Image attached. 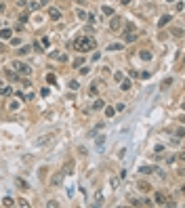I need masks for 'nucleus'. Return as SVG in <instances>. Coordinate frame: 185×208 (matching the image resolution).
I'll return each mask as SVG.
<instances>
[{"label":"nucleus","mask_w":185,"mask_h":208,"mask_svg":"<svg viewBox=\"0 0 185 208\" xmlns=\"http://www.w3.org/2000/svg\"><path fill=\"white\" fill-rule=\"evenodd\" d=\"M74 46H76L78 53H88V51H92L97 46V42H95V38H92V36H84V38H78L74 42Z\"/></svg>","instance_id":"f257e3e1"},{"label":"nucleus","mask_w":185,"mask_h":208,"mask_svg":"<svg viewBox=\"0 0 185 208\" xmlns=\"http://www.w3.org/2000/svg\"><path fill=\"white\" fill-rule=\"evenodd\" d=\"M13 65H15L17 72H19V74H23V76H30V74H32V67H30L28 63H23V61H15Z\"/></svg>","instance_id":"f03ea898"},{"label":"nucleus","mask_w":185,"mask_h":208,"mask_svg":"<svg viewBox=\"0 0 185 208\" xmlns=\"http://www.w3.org/2000/svg\"><path fill=\"white\" fill-rule=\"evenodd\" d=\"M53 137H55V132H46V135H42V137L36 139L34 145H36V147H42V145H46L49 141H53Z\"/></svg>","instance_id":"7ed1b4c3"},{"label":"nucleus","mask_w":185,"mask_h":208,"mask_svg":"<svg viewBox=\"0 0 185 208\" xmlns=\"http://www.w3.org/2000/svg\"><path fill=\"white\" fill-rule=\"evenodd\" d=\"M154 202H156V204H166V196L162 193V191H156V193H154Z\"/></svg>","instance_id":"20e7f679"},{"label":"nucleus","mask_w":185,"mask_h":208,"mask_svg":"<svg viewBox=\"0 0 185 208\" xmlns=\"http://www.w3.org/2000/svg\"><path fill=\"white\" fill-rule=\"evenodd\" d=\"M49 17H51L53 21H59V19H61V13H59V9H53V7H51V9H49Z\"/></svg>","instance_id":"39448f33"},{"label":"nucleus","mask_w":185,"mask_h":208,"mask_svg":"<svg viewBox=\"0 0 185 208\" xmlns=\"http://www.w3.org/2000/svg\"><path fill=\"white\" fill-rule=\"evenodd\" d=\"M61 181H63V172H55V175H53V179H51V183H53V185H61Z\"/></svg>","instance_id":"423d86ee"},{"label":"nucleus","mask_w":185,"mask_h":208,"mask_svg":"<svg viewBox=\"0 0 185 208\" xmlns=\"http://www.w3.org/2000/svg\"><path fill=\"white\" fill-rule=\"evenodd\" d=\"M120 23H122V19H120V17H114V19H111V23H109V28H111V30H118V28H120Z\"/></svg>","instance_id":"0eeeda50"},{"label":"nucleus","mask_w":185,"mask_h":208,"mask_svg":"<svg viewBox=\"0 0 185 208\" xmlns=\"http://www.w3.org/2000/svg\"><path fill=\"white\" fill-rule=\"evenodd\" d=\"M168 21H170V15H162V17H160V21H158V28H164Z\"/></svg>","instance_id":"6e6552de"},{"label":"nucleus","mask_w":185,"mask_h":208,"mask_svg":"<svg viewBox=\"0 0 185 208\" xmlns=\"http://www.w3.org/2000/svg\"><path fill=\"white\" fill-rule=\"evenodd\" d=\"M103 143H105V135L95 137V145H97V147H103Z\"/></svg>","instance_id":"1a4fd4ad"},{"label":"nucleus","mask_w":185,"mask_h":208,"mask_svg":"<svg viewBox=\"0 0 185 208\" xmlns=\"http://www.w3.org/2000/svg\"><path fill=\"white\" fill-rule=\"evenodd\" d=\"M13 30H0V40H9Z\"/></svg>","instance_id":"9d476101"},{"label":"nucleus","mask_w":185,"mask_h":208,"mask_svg":"<svg viewBox=\"0 0 185 208\" xmlns=\"http://www.w3.org/2000/svg\"><path fill=\"white\" fill-rule=\"evenodd\" d=\"M103 107H105V101L103 99H97L95 103H92V109H103Z\"/></svg>","instance_id":"9b49d317"},{"label":"nucleus","mask_w":185,"mask_h":208,"mask_svg":"<svg viewBox=\"0 0 185 208\" xmlns=\"http://www.w3.org/2000/svg\"><path fill=\"white\" fill-rule=\"evenodd\" d=\"M124 40H126V42H133V40H137V36L133 34V30H128V32L124 34Z\"/></svg>","instance_id":"f8f14e48"},{"label":"nucleus","mask_w":185,"mask_h":208,"mask_svg":"<svg viewBox=\"0 0 185 208\" xmlns=\"http://www.w3.org/2000/svg\"><path fill=\"white\" fill-rule=\"evenodd\" d=\"M114 113H116L114 107H105V116H107V118H114Z\"/></svg>","instance_id":"ddd939ff"},{"label":"nucleus","mask_w":185,"mask_h":208,"mask_svg":"<svg viewBox=\"0 0 185 208\" xmlns=\"http://www.w3.org/2000/svg\"><path fill=\"white\" fill-rule=\"evenodd\" d=\"M141 59L149 61V59H151V53H149V51H141Z\"/></svg>","instance_id":"4468645a"},{"label":"nucleus","mask_w":185,"mask_h":208,"mask_svg":"<svg viewBox=\"0 0 185 208\" xmlns=\"http://www.w3.org/2000/svg\"><path fill=\"white\" fill-rule=\"evenodd\" d=\"M2 202H4V206H13V204H15V200H13V198H9V196H7Z\"/></svg>","instance_id":"2eb2a0df"},{"label":"nucleus","mask_w":185,"mask_h":208,"mask_svg":"<svg viewBox=\"0 0 185 208\" xmlns=\"http://www.w3.org/2000/svg\"><path fill=\"white\" fill-rule=\"evenodd\" d=\"M2 95H4V97H11V95H13V88H9V86L2 88Z\"/></svg>","instance_id":"dca6fc26"},{"label":"nucleus","mask_w":185,"mask_h":208,"mask_svg":"<svg viewBox=\"0 0 185 208\" xmlns=\"http://www.w3.org/2000/svg\"><path fill=\"white\" fill-rule=\"evenodd\" d=\"M103 15H114V9L111 7H103Z\"/></svg>","instance_id":"f3484780"},{"label":"nucleus","mask_w":185,"mask_h":208,"mask_svg":"<svg viewBox=\"0 0 185 208\" xmlns=\"http://www.w3.org/2000/svg\"><path fill=\"white\" fill-rule=\"evenodd\" d=\"M122 44H109V51H120Z\"/></svg>","instance_id":"a211bd4d"},{"label":"nucleus","mask_w":185,"mask_h":208,"mask_svg":"<svg viewBox=\"0 0 185 208\" xmlns=\"http://www.w3.org/2000/svg\"><path fill=\"white\" fill-rule=\"evenodd\" d=\"M30 53V46H23V49H19V55H28Z\"/></svg>","instance_id":"6ab92c4d"},{"label":"nucleus","mask_w":185,"mask_h":208,"mask_svg":"<svg viewBox=\"0 0 185 208\" xmlns=\"http://www.w3.org/2000/svg\"><path fill=\"white\" fill-rule=\"evenodd\" d=\"M46 82H49V84H55V76L49 74V76H46Z\"/></svg>","instance_id":"aec40b11"},{"label":"nucleus","mask_w":185,"mask_h":208,"mask_svg":"<svg viewBox=\"0 0 185 208\" xmlns=\"http://www.w3.org/2000/svg\"><path fill=\"white\" fill-rule=\"evenodd\" d=\"M154 151H156V153H162V151H164V145H156Z\"/></svg>","instance_id":"412c9836"},{"label":"nucleus","mask_w":185,"mask_h":208,"mask_svg":"<svg viewBox=\"0 0 185 208\" xmlns=\"http://www.w3.org/2000/svg\"><path fill=\"white\" fill-rule=\"evenodd\" d=\"M128 88H130V82L124 80V82H122V90H128Z\"/></svg>","instance_id":"4be33fe9"},{"label":"nucleus","mask_w":185,"mask_h":208,"mask_svg":"<svg viewBox=\"0 0 185 208\" xmlns=\"http://www.w3.org/2000/svg\"><path fill=\"white\" fill-rule=\"evenodd\" d=\"M30 7H32L34 11H38V9H40V2H30Z\"/></svg>","instance_id":"5701e85b"},{"label":"nucleus","mask_w":185,"mask_h":208,"mask_svg":"<svg viewBox=\"0 0 185 208\" xmlns=\"http://www.w3.org/2000/svg\"><path fill=\"white\" fill-rule=\"evenodd\" d=\"M82 63H84V59H76V61H74V67H80Z\"/></svg>","instance_id":"b1692460"},{"label":"nucleus","mask_w":185,"mask_h":208,"mask_svg":"<svg viewBox=\"0 0 185 208\" xmlns=\"http://www.w3.org/2000/svg\"><path fill=\"white\" fill-rule=\"evenodd\" d=\"M151 170H154L151 166H141V172H151Z\"/></svg>","instance_id":"393cba45"},{"label":"nucleus","mask_w":185,"mask_h":208,"mask_svg":"<svg viewBox=\"0 0 185 208\" xmlns=\"http://www.w3.org/2000/svg\"><path fill=\"white\" fill-rule=\"evenodd\" d=\"M122 78H124V74H122V72H116V80H118V82H120Z\"/></svg>","instance_id":"a878e982"},{"label":"nucleus","mask_w":185,"mask_h":208,"mask_svg":"<svg viewBox=\"0 0 185 208\" xmlns=\"http://www.w3.org/2000/svg\"><path fill=\"white\" fill-rule=\"evenodd\" d=\"M0 11H4V2H0Z\"/></svg>","instance_id":"bb28decb"}]
</instances>
